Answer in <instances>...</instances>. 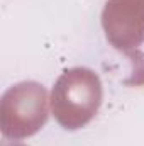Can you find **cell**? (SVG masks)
Masks as SVG:
<instances>
[{
  "label": "cell",
  "mask_w": 144,
  "mask_h": 146,
  "mask_svg": "<svg viewBox=\"0 0 144 146\" xmlns=\"http://www.w3.org/2000/svg\"><path fill=\"white\" fill-rule=\"evenodd\" d=\"M100 104L98 78L87 70L66 72L53 90V110L58 121L75 129L85 124Z\"/></svg>",
  "instance_id": "1"
},
{
  "label": "cell",
  "mask_w": 144,
  "mask_h": 146,
  "mask_svg": "<svg viewBox=\"0 0 144 146\" xmlns=\"http://www.w3.org/2000/svg\"><path fill=\"white\" fill-rule=\"evenodd\" d=\"M44 90L37 83H20L2 99V131L5 136L24 138L36 133L46 121Z\"/></svg>",
  "instance_id": "2"
},
{
  "label": "cell",
  "mask_w": 144,
  "mask_h": 146,
  "mask_svg": "<svg viewBox=\"0 0 144 146\" xmlns=\"http://www.w3.org/2000/svg\"><path fill=\"white\" fill-rule=\"evenodd\" d=\"M3 146H22V145H3Z\"/></svg>",
  "instance_id": "3"
}]
</instances>
